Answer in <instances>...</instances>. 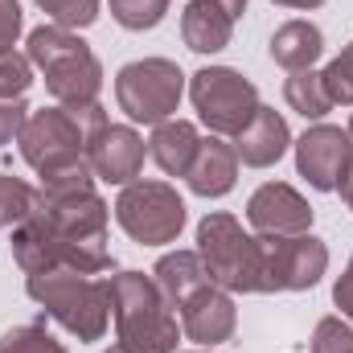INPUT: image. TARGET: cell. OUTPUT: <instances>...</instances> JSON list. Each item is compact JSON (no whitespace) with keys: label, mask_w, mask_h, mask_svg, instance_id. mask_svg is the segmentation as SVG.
<instances>
[{"label":"cell","mask_w":353,"mask_h":353,"mask_svg":"<svg viewBox=\"0 0 353 353\" xmlns=\"http://www.w3.org/2000/svg\"><path fill=\"white\" fill-rule=\"evenodd\" d=\"M350 140H353V115H350Z\"/></svg>","instance_id":"obj_35"},{"label":"cell","mask_w":353,"mask_h":353,"mask_svg":"<svg viewBox=\"0 0 353 353\" xmlns=\"http://www.w3.org/2000/svg\"><path fill=\"white\" fill-rule=\"evenodd\" d=\"M111 4V17L123 25V29H157L169 12V0H107Z\"/></svg>","instance_id":"obj_23"},{"label":"cell","mask_w":353,"mask_h":353,"mask_svg":"<svg viewBox=\"0 0 353 353\" xmlns=\"http://www.w3.org/2000/svg\"><path fill=\"white\" fill-rule=\"evenodd\" d=\"M115 222L132 243L165 247V243H176V234L185 230V201L173 185L140 176L123 185V193L115 197Z\"/></svg>","instance_id":"obj_8"},{"label":"cell","mask_w":353,"mask_h":353,"mask_svg":"<svg viewBox=\"0 0 353 353\" xmlns=\"http://www.w3.org/2000/svg\"><path fill=\"white\" fill-rule=\"evenodd\" d=\"M197 255L210 279L226 292H267L263 239L247 234L243 222L226 210H214L197 222Z\"/></svg>","instance_id":"obj_6"},{"label":"cell","mask_w":353,"mask_h":353,"mask_svg":"<svg viewBox=\"0 0 353 353\" xmlns=\"http://www.w3.org/2000/svg\"><path fill=\"white\" fill-rule=\"evenodd\" d=\"M337 189H341V201L353 210V157H350V165H345V173H341V181H337Z\"/></svg>","instance_id":"obj_32"},{"label":"cell","mask_w":353,"mask_h":353,"mask_svg":"<svg viewBox=\"0 0 353 353\" xmlns=\"http://www.w3.org/2000/svg\"><path fill=\"white\" fill-rule=\"evenodd\" d=\"M185 181H189V189H193L197 197H226V193L234 189V181H239L234 144H226L222 136L201 140V148H197V157H193Z\"/></svg>","instance_id":"obj_17"},{"label":"cell","mask_w":353,"mask_h":353,"mask_svg":"<svg viewBox=\"0 0 353 353\" xmlns=\"http://www.w3.org/2000/svg\"><path fill=\"white\" fill-rule=\"evenodd\" d=\"M185 94V74L169 58H140L115 74V103L132 123H165L173 119Z\"/></svg>","instance_id":"obj_7"},{"label":"cell","mask_w":353,"mask_h":353,"mask_svg":"<svg viewBox=\"0 0 353 353\" xmlns=\"http://www.w3.org/2000/svg\"><path fill=\"white\" fill-rule=\"evenodd\" d=\"M189 99L197 107V119L214 132V136H239L259 103V90L247 74H239L234 66H205L189 79Z\"/></svg>","instance_id":"obj_9"},{"label":"cell","mask_w":353,"mask_h":353,"mask_svg":"<svg viewBox=\"0 0 353 353\" xmlns=\"http://www.w3.org/2000/svg\"><path fill=\"white\" fill-rule=\"evenodd\" d=\"M210 353H214V350H210Z\"/></svg>","instance_id":"obj_36"},{"label":"cell","mask_w":353,"mask_h":353,"mask_svg":"<svg viewBox=\"0 0 353 353\" xmlns=\"http://www.w3.org/2000/svg\"><path fill=\"white\" fill-rule=\"evenodd\" d=\"M0 353H66V345L50 337L41 325H17L0 337Z\"/></svg>","instance_id":"obj_25"},{"label":"cell","mask_w":353,"mask_h":353,"mask_svg":"<svg viewBox=\"0 0 353 353\" xmlns=\"http://www.w3.org/2000/svg\"><path fill=\"white\" fill-rule=\"evenodd\" d=\"M25 119H29L25 99H0V148H4V144H12V140L21 136Z\"/></svg>","instance_id":"obj_29"},{"label":"cell","mask_w":353,"mask_h":353,"mask_svg":"<svg viewBox=\"0 0 353 353\" xmlns=\"http://www.w3.org/2000/svg\"><path fill=\"white\" fill-rule=\"evenodd\" d=\"M247 0H189L181 12V37L193 54H218L230 46Z\"/></svg>","instance_id":"obj_15"},{"label":"cell","mask_w":353,"mask_h":353,"mask_svg":"<svg viewBox=\"0 0 353 353\" xmlns=\"http://www.w3.org/2000/svg\"><path fill=\"white\" fill-rule=\"evenodd\" d=\"M107 353H128V350H119V345H115V350H107Z\"/></svg>","instance_id":"obj_34"},{"label":"cell","mask_w":353,"mask_h":353,"mask_svg":"<svg viewBox=\"0 0 353 353\" xmlns=\"http://www.w3.org/2000/svg\"><path fill=\"white\" fill-rule=\"evenodd\" d=\"M275 4H283V8H321L325 0H275Z\"/></svg>","instance_id":"obj_33"},{"label":"cell","mask_w":353,"mask_h":353,"mask_svg":"<svg viewBox=\"0 0 353 353\" xmlns=\"http://www.w3.org/2000/svg\"><path fill=\"white\" fill-rule=\"evenodd\" d=\"M152 279H157V288L165 292V300L176 308L185 296H193L201 283H210V271H205V263H201L197 251H169V255L157 259Z\"/></svg>","instance_id":"obj_20"},{"label":"cell","mask_w":353,"mask_h":353,"mask_svg":"<svg viewBox=\"0 0 353 353\" xmlns=\"http://www.w3.org/2000/svg\"><path fill=\"white\" fill-rule=\"evenodd\" d=\"M25 54L29 62L46 74V90L58 99V107H70V111H87L99 103V90H103V66L99 58L90 54V46L74 33V29H62V25H37L25 41Z\"/></svg>","instance_id":"obj_2"},{"label":"cell","mask_w":353,"mask_h":353,"mask_svg":"<svg viewBox=\"0 0 353 353\" xmlns=\"http://www.w3.org/2000/svg\"><path fill=\"white\" fill-rule=\"evenodd\" d=\"M321 79H325V90H329L333 107H337V103L353 107V41L321 70Z\"/></svg>","instance_id":"obj_27"},{"label":"cell","mask_w":353,"mask_h":353,"mask_svg":"<svg viewBox=\"0 0 353 353\" xmlns=\"http://www.w3.org/2000/svg\"><path fill=\"white\" fill-rule=\"evenodd\" d=\"M247 222L259 239H288V234H308L312 226V205L283 181H267L247 201Z\"/></svg>","instance_id":"obj_13"},{"label":"cell","mask_w":353,"mask_h":353,"mask_svg":"<svg viewBox=\"0 0 353 353\" xmlns=\"http://www.w3.org/2000/svg\"><path fill=\"white\" fill-rule=\"evenodd\" d=\"M181 312V333L193 341V345H205V350H218L222 341L234 337V325H239V312H234V300L226 288H218L214 279L201 283L193 296H185L176 304Z\"/></svg>","instance_id":"obj_12"},{"label":"cell","mask_w":353,"mask_h":353,"mask_svg":"<svg viewBox=\"0 0 353 353\" xmlns=\"http://www.w3.org/2000/svg\"><path fill=\"white\" fill-rule=\"evenodd\" d=\"M107 123V111L94 103L87 111H70V107H41V111H29L17 144H21V157L33 173L41 176H58L70 173V169H83L87 165V140L94 128Z\"/></svg>","instance_id":"obj_4"},{"label":"cell","mask_w":353,"mask_h":353,"mask_svg":"<svg viewBox=\"0 0 353 353\" xmlns=\"http://www.w3.org/2000/svg\"><path fill=\"white\" fill-rule=\"evenodd\" d=\"M33 201H37V189L29 181L0 173V230L4 226H21L33 214Z\"/></svg>","instance_id":"obj_22"},{"label":"cell","mask_w":353,"mask_h":353,"mask_svg":"<svg viewBox=\"0 0 353 353\" xmlns=\"http://www.w3.org/2000/svg\"><path fill=\"white\" fill-rule=\"evenodd\" d=\"M25 292L33 304H41L46 316H54L79 341H99L111 325V279H90L83 271L58 267L29 275Z\"/></svg>","instance_id":"obj_5"},{"label":"cell","mask_w":353,"mask_h":353,"mask_svg":"<svg viewBox=\"0 0 353 353\" xmlns=\"http://www.w3.org/2000/svg\"><path fill=\"white\" fill-rule=\"evenodd\" d=\"M312 353H353V325L345 316H325L312 329Z\"/></svg>","instance_id":"obj_28"},{"label":"cell","mask_w":353,"mask_h":353,"mask_svg":"<svg viewBox=\"0 0 353 353\" xmlns=\"http://www.w3.org/2000/svg\"><path fill=\"white\" fill-rule=\"evenodd\" d=\"M111 312H115V337L128 353H176L181 325L173 304L144 271H119L111 279Z\"/></svg>","instance_id":"obj_3"},{"label":"cell","mask_w":353,"mask_h":353,"mask_svg":"<svg viewBox=\"0 0 353 353\" xmlns=\"http://www.w3.org/2000/svg\"><path fill=\"white\" fill-rule=\"evenodd\" d=\"M292 144V132H288V119L271 107H259L255 119L234 136V157L247 165V169H271L275 161H283Z\"/></svg>","instance_id":"obj_16"},{"label":"cell","mask_w":353,"mask_h":353,"mask_svg":"<svg viewBox=\"0 0 353 353\" xmlns=\"http://www.w3.org/2000/svg\"><path fill=\"white\" fill-rule=\"evenodd\" d=\"M333 304L341 308V316L353 325V255H350V263H345V271H341V279L333 283Z\"/></svg>","instance_id":"obj_31"},{"label":"cell","mask_w":353,"mask_h":353,"mask_svg":"<svg viewBox=\"0 0 353 353\" xmlns=\"http://www.w3.org/2000/svg\"><path fill=\"white\" fill-rule=\"evenodd\" d=\"M350 157H353L350 132H341L333 123H316V128H308L296 140V169H300V176L312 189H321V193L337 189V181L345 173Z\"/></svg>","instance_id":"obj_14"},{"label":"cell","mask_w":353,"mask_h":353,"mask_svg":"<svg viewBox=\"0 0 353 353\" xmlns=\"http://www.w3.org/2000/svg\"><path fill=\"white\" fill-rule=\"evenodd\" d=\"M325 54V33L312 21H288L271 33V62L283 66L288 74L296 70H312Z\"/></svg>","instance_id":"obj_18"},{"label":"cell","mask_w":353,"mask_h":353,"mask_svg":"<svg viewBox=\"0 0 353 353\" xmlns=\"http://www.w3.org/2000/svg\"><path fill=\"white\" fill-rule=\"evenodd\" d=\"M33 4L62 29H87L99 21V0H33Z\"/></svg>","instance_id":"obj_24"},{"label":"cell","mask_w":353,"mask_h":353,"mask_svg":"<svg viewBox=\"0 0 353 353\" xmlns=\"http://www.w3.org/2000/svg\"><path fill=\"white\" fill-rule=\"evenodd\" d=\"M87 165L94 181L107 185H132L144 169V140L136 136V128L128 123H103L94 128L87 140Z\"/></svg>","instance_id":"obj_11"},{"label":"cell","mask_w":353,"mask_h":353,"mask_svg":"<svg viewBox=\"0 0 353 353\" xmlns=\"http://www.w3.org/2000/svg\"><path fill=\"white\" fill-rule=\"evenodd\" d=\"M29 87H33V62H29V54L0 50V99H25Z\"/></svg>","instance_id":"obj_26"},{"label":"cell","mask_w":353,"mask_h":353,"mask_svg":"<svg viewBox=\"0 0 353 353\" xmlns=\"http://www.w3.org/2000/svg\"><path fill=\"white\" fill-rule=\"evenodd\" d=\"M283 99H288V107L300 111L304 119H325V115L333 111V99H329V90H325L321 70H296V74H288Z\"/></svg>","instance_id":"obj_21"},{"label":"cell","mask_w":353,"mask_h":353,"mask_svg":"<svg viewBox=\"0 0 353 353\" xmlns=\"http://www.w3.org/2000/svg\"><path fill=\"white\" fill-rule=\"evenodd\" d=\"M107 218L111 210L94 189L90 165L46 176L33 214L12 230V259L25 275L58 271V267L99 275L111 267Z\"/></svg>","instance_id":"obj_1"},{"label":"cell","mask_w":353,"mask_h":353,"mask_svg":"<svg viewBox=\"0 0 353 353\" xmlns=\"http://www.w3.org/2000/svg\"><path fill=\"white\" fill-rule=\"evenodd\" d=\"M325 267H329V247L316 234L263 239L267 292H308L321 283Z\"/></svg>","instance_id":"obj_10"},{"label":"cell","mask_w":353,"mask_h":353,"mask_svg":"<svg viewBox=\"0 0 353 353\" xmlns=\"http://www.w3.org/2000/svg\"><path fill=\"white\" fill-rule=\"evenodd\" d=\"M201 148V136L189 119H165L152 128V140H148V157L161 165V173L169 176H185L193 157Z\"/></svg>","instance_id":"obj_19"},{"label":"cell","mask_w":353,"mask_h":353,"mask_svg":"<svg viewBox=\"0 0 353 353\" xmlns=\"http://www.w3.org/2000/svg\"><path fill=\"white\" fill-rule=\"evenodd\" d=\"M21 25H25L21 0H0V50H12V46H17Z\"/></svg>","instance_id":"obj_30"}]
</instances>
